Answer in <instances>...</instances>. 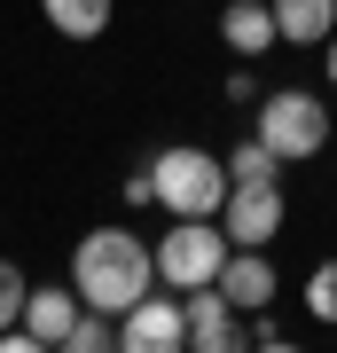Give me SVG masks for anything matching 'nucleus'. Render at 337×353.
<instances>
[{
    "label": "nucleus",
    "mask_w": 337,
    "mask_h": 353,
    "mask_svg": "<svg viewBox=\"0 0 337 353\" xmlns=\"http://www.w3.org/2000/svg\"><path fill=\"white\" fill-rule=\"evenodd\" d=\"M157 283V243H141L134 228H87L71 252V290L102 314H125L141 290Z\"/></svg>",
    "instance_id": "1"
},
{
    "label": "nucleus",
    "mask_w": 337,
    "mask_h": 353,
    "mask_svg": "<svg viewBox=\"0 0 337 353\" xmlns=\"http://www.w3.org/2000/svg\"><path fill=\"white\" fill-rule=\"evenodd\" d=\"M275 32L283 48H322L337 32V0H275Z\"/></svg>",
    "instance_id": "11"
},
{
    "label": "nucleus",
    "mask_w": 337,
    "mask_h": 353,
    "mask_svg": "<svg viewBox=\"0 0 337 353\" xmlns=\"http://www.w3.org/2000/svg\"><path fill=\"white\" fill-rule=\"evenodd\" d=\"M220 290H227V306L236 314H267L275 306V267H267V243H236L220 267Z\"/></svg>",
    "instance_id": "8"
},
{
    "label": "nucleus",
    "mask_w": 337,
    "mask_h": 353,
    "mask_svg": "<svg viewBox=\"0 0 337 353\" xmlns=\"http://www.w3.org/2000/svg\"><path fill=\"white\" fill-rule=\"evenodd\" d=\"M79 314H87V299H79V290H39L32 283V299H24V330L39 345H71V330H79Z\"/></svg>",
    "instance_id": "10"
},
{
    "label": "nucleus",
    "mask_w": 337,
    "mask_h": 353,
    "mask_svg": "<svg viewBox=\"0 0 337 353\" xmlns=\"http://www.w3.org/2000/svg\"><path fill=\"white\" fill-rule=\"evenodd\" d=\"M150 173H157V204L173 220H220V204H227V157L212 150H196V141H173V150H157L150 157Z\"/></svg>",
    "instance_id": "2"
},
{
    "label": "nucleus",
    "mask_w": 337,
    "mask_h": 353,
    "mask_svg": "<svg viewBox=\"0 0 337 353\" xmlns=\"http://www.w3.org/2000/svg\"><path fill=\"white\" fill-rule=\"evenodd\" d=\"M220 39L243 55H267V48H283V32H275V0H227L220 8Z\"/></svg>",
    "instance_id": "9"
},
{
    "label": "nucleus",
    "mask_w": 337,
    "mask_h": 353,
    "mask_svg": "<svg viewBox=\"0 0 337 353\" xmlns=\"http://www.w3.org/2000/svg\"><path fill=\"white\" fill-rule=\"evenodd\" d=\"M39 16H48L63 39H102L110 32V0H39Z\"/></svg>",
    "instance_id": "12"
},
{
    "label": "nucleus",
    "mask_w": 337,
    "mask_h": 353,
    "mask_svg": "<svg viewBox=\"0 0 337 353\" xmlns=\"http://www.w3.org/2000/svg\"><path fill=\"white\" fill-rule=\"evenodd\" d=\"M227 181H283V157L267 141H243V150H227Z\"/></svg>",
    "instance_id": "13"
},
{
    "label": "nucleus",
    "mask_w": 337,
    "mask_h": 353,
    "mask_svg": "<svg viewBox=\"0 0 337 353\" xmlns=\"http://www.w3.org/2000/svg\"><path fill=\"white\" fill-rule=\"evenodd\" d=\"M227 228L220 220H173L157 236V283H173V290H196V283H220V267H227Z\"/></svg>",
    "instance_id": "3"
},
{
    "label": "nucleus",
    "mask_w": 337,
    "mask_h": 353,
    "mask_svg": "<svg viewBox=\"0 0 337 353\" xmlns=\"http://www.w3.org/2000/svg\"><path fill=\"white\" fill-rule=\"evenodd\" d=\"M118 345H125V353H181V345H188V306H181V290H173V299L141 290V299L118 314Z\"/></svg>",
    "instance_id": "5"
},
{
    "label": "nucleus",
    "mask_w": 337,
    "mask_h": 353,
    "mask_svg": "<svg viewBox=\"0 0 337 353\" xmlns=\"http://www.w3.org/2000/svg\"><path fill=\"white\" fill-rule=\"evenodd\" d=\"M322 48H329V79H337V32H329V39H322Z\"/></svg>",
    "instance_id": "17"
},
{
    "label": "nucleus",
    "mask_w": 337,
    "mask_h": 353,
    "mask_svg": "<svg viewBox=\"0 0 337 353\" xmlns=\"http://www.w3.org/2000/svg\"><path fill=\"white\" fill-rule=\"evenodd\" d=\"M181 306H188V345H196V353H227V345H243V338H251V330L236 322V306H227V290H220V283L181 290Z\"/></svg>",
    "instance_id": "7"
},
{
    "label": "nucleus",
    "mask_w": 337,
    "mask_h": 353,
    "mask_svg": "<svg viewBox=\"0 0 337 353\" xmlns=\"http://www.w3.org/2000/svg\"><path fill=\"white\" fill-rule=\"evenodd\" d=\"M251 345H290V330L267 322V314H251Z\"/></svg>",
    "instance_id": "16"
},
{
    "label": "nucleus",
    "mask_w": 337,
    "mask_h": 353,
    "mask_svg": "<svg viewBox=\"0 0 337 353\" xmlns=\"http://www.w3.org/2000/svg\"><path fill=\"white\" fill-rule=\"evenodd\" d=\"M259 141L283 165H306V157H322V141H329V110L314 94H298V87H275V94H259Z\"/></svg>",
    "instance_id": "4"
},
{
    "label": "nucleus",
    "mask_w": 337,
    "mask_h": 353,
    "mask_svg": "<svg viewBox=\"0 0 337 353\" xmlns=\"http://www.w3.org/2000/svg\"><path fill=\"white\" fill-rule=\"evenodd\" d=\"M24 299H32L24 267H16V259H0V330H16V322H24Z\"/></svg>",
    "instance_id": "15"
},
{
    "label": "nucleus",
    "mask_w": 337,
    "mask_h": 353,
    "mask_svg": "<svg viewBox=\"0 0 337 353\" xmlns=\"http://www.w3.org/2000/svg\"><path fill=\"white\" fill-rule=\"evenodd\" d=\"M220 228H227V243H275L283 236V189L275 181H236L220 204Z\"/></svg>",
    "instance_id": "6"
},
{
    "label": "nucleus",
    "mask_w": 337,
    "mask_h": 353,
    "mask_svg": "<svg viewBox=\"0 0 337 353\" xmlns=\"http://www.w3.org/2000/svg\"><path fill=\"white\" fill-rule=\"evenodd\" d=\"M306 314H314V322H337V259H322V267L306 275Z\"/></svg>",
    "instance_id": "14"
}]
</instances>
